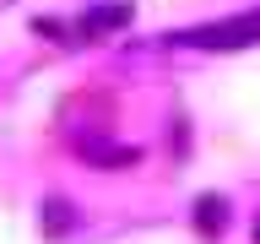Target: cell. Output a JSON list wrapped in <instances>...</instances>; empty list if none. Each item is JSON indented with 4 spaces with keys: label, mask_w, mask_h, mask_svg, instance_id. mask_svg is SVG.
Segmentation results:
<instances>
[{
    "label": "cell",
    "mask_w": 260,
    "mask_h": 244,
    "mask_svg": "<svg viewBox=\"0 0 260 244\" xmlns=\"http://www.w3.org/2000/svg\"><path fill=\"white\" fill-rule=\"evenodd\" d=\"M81 152H87V158H98L103 168H125V163L141 158L136 146H103V141H81Z\"/></svg>",
    "instance_id": "cell-5"
},
{
    "label": "cell",
    "mask_w": 260,
    "mask_h": 244,
    "mask_svg": "<svg viewBox=\"0 0 260 244\" xmlns=\"http://www.w3.org/2000/svg\"><path fill=\"white\" fill-rule=\"evenodd\" d=\"M179 44H190V49H249L260 44V11H239V16H228V22H211V27H190V33H179Z\"/></svg>",
    "instance_id": "cell-1"
},
{
    "label": "cell",
    "mask_w": 260,
    "mask_h": 244,
    "mask_svg": "<svg viewBox=\"0 0 260 244\" xmlns=\"http://www.w3.org/2000/svg\"><path fill=\"white\" fill-rule=\"evenodd\" d=\"M125 22H130V0H98V6L81 11V38H103V33L125 27Z\"/></svg>",
    "instance_id": "cell-2"
},
{
    "label": "cell",
    "mask_w": 260,
    "mask_h": 244,
    "mask_svg": "<svg viewBox=\"0 0 260 244\" xmlns=\"http://www.w3.org/2000/svg\"><path fill=\"white\" fill-rule=\"evenodd\" d=\"M38 223H44V233H54V239H60V233H71L76 211H71V201H60V195H54V201H44V206H38Z\"/></svg>",
    "instance_id": "cell-4"
},
{
    "label": "cell",
    "mask_w": 260,
    "mask_h": 244,
    "mask_svg": "<svg viewBox=\"0 0 260 244\" xmlns=\"http://www.w3.org/2000/svg\"><path fill=\"white\" fill-rule=\"evenodd\" d=\"M255 244H260V217H255Z\"/></svg>",
    "instance_id": "cell-6"
},
{
    "label": "cell",
    "mask_w": 260,
    "mask_h": 244,
    "mask_svg": "<svg viewBox=\"0 0 260 244\" xmlns=\"http://www.w3.org/2000/svg\"><path fill=\"white\" fill-rule=\"evenodd\" d=\"M195 228H201L206 239H217L228 228V201L222 195H201V201H195Z\"/></svg>",
    "instance_id": "cell-3"
}]
</instances>
